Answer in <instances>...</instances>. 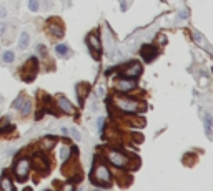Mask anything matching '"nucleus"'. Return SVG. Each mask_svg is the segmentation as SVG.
<instances>
[{
    "label": "nucleus",
    "mask_w": 213,
    "mask_h": 191,
    "mask_svg": "<svg viewBox=\"0 0 213 191\" xmlns=\"http://www.w3.org/2000/svg\"><path fill=\"white\" fill-rule=\"evenodd\" d=\"M92 179L98 186H110V171L105 165H98L92 173Z\"/></svg>",
    "instance_id": "nucleus-1"
},
{
    "label": "nucleus",
    "mask_w": 213,
    "mask_h": 191,
    "mask_svg": "<svg viewBox=\"0 0 213 191\" xmlns=\"http://www.w3.org/2000/svg\"><path fill=\"white\" fill-rule=\"evenodd\" d=\"M141 72H143L141 65L137 62V60H133V62H128L125 67H123L122 78H137V77L141 75Z\"/></svg>",
    "instance_id": "nucleus-2"
},
{
    "label": "nucleus",
    "mask_w": 213,
    "mask_h": 191,
    "mask_svg": "<svg viewBox=\"0 0 213 191\" xmlns=\"http://www.w3.org/2000/svg\"><path fill=\"white\" fill-rule=\"evenodd\" d=\"M37 70H38V63H37V58L35 56H32V58H28V62H25V67H23V80H27V82H32V80L35 78V75H37Z\"/></svg>",
    "instance_id": "nucleus-3"
},
{
    "label": "nucleus",
    "mask_w": 213,
    "mask_h": 191,
    "mask_svg": "<svg viewBox=\"0 0 213 191\" xmlns=\"http://www.w3.org/2000/svg\"><path fill=\"white\" fill-rule=\"evenodd\" d=\"M158 53H160V50L157 47H153V45H143V47L140 48V55H141V58H143V62H147V63L153 62V60L158 56Z\"/></svg>",
    "instance_id": "nucleus-4"
},
{
    "label": "nucleus",
    "mask_w": 213,
    "mask_h": 191,
    "mask_svg": "<svg viewBox=\"0 0 213 191\" xmlns=\"http://www.w3.org/2000/svg\"><path fill=\"white\" fill-rule=\"evenodd\" d=\"M87 43H88V47H90V50H92V53L95 52V58H100V52H102V43H100V37H98L97 33H90L87 37Z\"/></svg>",
    "instance_id": "nucleus-5"
},
{
    "label": "nucleus",
    "mask_w": 213,
    "mask_h": 191,
    "mask_svg": "<svg viewBox=\"0 0 213 191\" xmlns=\"http://www.w3.org/2000/svg\"><path fill=\"white\" fill-rule=\"evenodd\" d=\"M108 160L110 163L113 166H117V168H123L127 163H128V156H125L123 153H120V151H108Z\"/></svg>",
    "instance_id": "nucleus-6"
},
{
    "label": "nucleus",
    "mask_w": 213,
    "mask_h": 191,
    "mask_svg": "<svg viewBox=\"0 0 213 191\" xmlns=\"http://www.w3.org/2000/svg\"><path fill=\"white\" fill-rule=\"evenodd\" d=\"M115 103H117V107L120 110H123V111H138V110H140V105L133 100H128V98H117Z\"/></svg>",
    "instance_id": "nucleus-7"
},
{
    "label": "nucleus",
    "mask_w": 213,
    "mask_h": 191,
    "mask_svg": "<svg viewBox=\"0 0 213 191\" xmlns=\"http://www.w3.org/2000/svg\"><path fill=\"white\" fill-rule=\"evenodd\" d=\"M28 168H30V161L25 160V158H22V160L17 161V165H15V175H17V178H19V179L27 178Z\"/></svg>",
    "instance_id": "nucleus-8"
},
{
    "label": "nucleus",
    "mask_w": 213,
    "mask_h": 191,
    "mask_svg": "<svg viewBox=\"0 0 213 191\" xmlns=\"http://www.w3.org/2000/svg\"><path fill=\"white\" fill-rule=\"evenodd\" d=\"M13 108L20 110L22 115H28L30 110H32V103H30V100H27L25 97H19L15 101H13Z\"/></svg>",
    "instance_id": "nucleus-9"
},
{
    "label": "nucleus",
    "mask_w": 213,
    "mask_h": 191,
    "mask_svg": "<svg viewBox=\"0 0 213 191\" xmlns=\"http://www.w3.org/2000/svg\"><path fill=\"white\" fill-rule=\"evenodd\" d=\"M48 30H50V33L55 38H63V25L60 23V20H57V19L48 20Z\"/></svg>",
    "instance_id": "nucleus-10"
},
{
    "label": "nucleus",
    "mask_w": 213,
    "mask_h": 191,
    "mask_svg": "<svg viewBox=\"0 0 213 191\" xmlns=\"http://www.w3.org/2000/svg\"><path fill=\"white\" fill-rule=\"evenodd\" d=\"M133 88H135V80H132V78H122L118 83H117V90L122 91V93L132 91Z\"/></svg>",
    "instance_id": "nucleus-11"
},
{
    "label": "nucleus",
    "mask_w": 213,
    "mask_h": 191,
    "mask_svg": "<svg viewBox=\"0 0 213 191\" xmlns=\"http://www.w3.org/2000/svg\"><path fill=\"white\" fill-rule=\"evenodd\" d=\"M57 105H58V108L62 110L63 113H68V115H70V113H73V111H75L73 105L70 103V101L67 100L65 97H58V98H57Z\"/></svg>",
    "instance_id": "nucleus-12"
},
{
    "label": "nucleus",
    "mask_w": 213,
    "mask_h": 191,
    "mask_svg": "<svg viewBox=\"0 0 213 191\" xmlns=\"http://www.w3.org/2000/svg\"><path fill=\"white\" fill-rule=\"evenodd\" d=\"M55 53L58 55V56H62V58H67V56L72 55V52H70V47H68V45L60 43V45H57V47H55Z\"/></svg>",
    "instance_id": "nucleus-13"
},
{
    "label": "nucleus",
    "mask_w": 213,
    "mask_h": 191,
    "mask_svg": "<svg viewBox=\"0 0 213 191\" xmlns=\"http://www.w3.org/2000/svg\"><path fill=\"white\" fill-rule=\"evenodd\" d=\"M28 43H30V35H28L27 32H23V33L20 35V40H19V48L20 50H25L28 47Z\"/></svg>",
    "instance_id": "nucleus-14"
},
{
    "label": "nucleus",
    "mask_w": 213,
    "mask_h": 191,
    "mask_svg": "<svg viewBox=\"0 0 213 191\" xmlns=\"http://www.w3.org/2000/svg\"><path fill=\"white\" fill-rule=\"evenodd\" d=\"M203 121H205V131H207V136H211V115L210 113H205L203 116Z\"/></svg>",
    "instance_id": "nucleus-15"
},
{
    "label": "nucleus",
    "mask_w": 213,
    "mask_h": 191,
    "mask_svg": "<svg viewBox=\"0 0 213 191\" xmlns=\"http://www.w3.org/2000/svg\"><path fill=\"white\" fill-rule=\"evenodd\" d=\"M0 186H2V191H13L12 181H10V178H9V176H5V175H3V178H2Z\"/></svg>",
    "instance_id": "nucleus-16"
},
{
    "label": "nucleus",
    "mask_w": 213,
    "mask_h": 191,
    "mask_svg": "<svg viewBox=\"0 0 213 191\" xmlns=\"http://www.w3.org/2000/svg\"><path fill=\"white\" fill-rule=\"evenodd\" d=\"M2 58H3V62H5V63H12L13 60H15V53H13L12 50H7V52H3Z\"/></svg>",
    "instance_id": "nucleus-17"
},
{
    "label": "nucleus",
    "mask_w": 213,
    "mask_h": 191,
    "mask_svg": "<svg viewBox=\"0 0 213 191\" xmlns=\"http://www.w3.org/2000/svg\"><path fill=\"white\" fill-rule=\"evenodd\" d=\"M28 9H30L32 12L40 10V2H38V0H28Z\"/></svg>",
    "instance_id": "nucleus-18"
},
{
    "label": "nucleus",
    "mask_w": 213,
    "mask_h": 191,
    "mask_svg": "<svg viewBox=\"0 0 213 191\" xmlns=\"http://www.w3.org/2000/svg\"><path fill=\"white\" fill-rule=\"evenodd\" d=\"M53 145H55V138L53 136H47L44 140V148H52Z\"/></svg>",
    "instance_id": "nucleus-19"
},
{
    "label": "nucleus",
    "mask_w": 213,
    "mask_h": 191,
    "mask_svg": "<svg viewBox=\"0 0 213 191\" xmlns=\"http://www.w3.org/2000/svg\"><path fill=\"white\" fill-rule=\"evenodd\" d=\"M68 135H72V138H73V140H77V141H80V138H82L80 133L77 131L75 128H70V130H68Z\"/></svg>",
    "instance_id": "nucleus-20"
},
{
    "label": "nucleus",
    "mask_w": 213,
    "mask_h": 191,
    "mask_svg": "<svg viewBox=\"0 0 213 191\" xmlns=\"http://www.w3.org/2000/svg\"><path fill=\"white\" fill-rule=\"evenodd\" d=\"M37 53H40L42 56L47 55V48H45V45H40V43L37 45Z\"/></svg>",
    "instance_id": "nucleus-21"
},
{
    "label": "nucleus",
    "mask_w": 213,
    "mask_h": 191,
    "mask_svg": "<svg viewBox=\"0 0 213 191\" xmlns=\"http://www.w3.org/2000/svg\"><path fill=\"white\" fill-rule=\"evenodd\" d=\"M187 17H188V12H187V10H182V12L176 15V19H178V20H183V19H187Z\"/></svg>",
    "instance_id": "nucleus-22"
},
{
    "label": "nucleus",
    "mask_w": 213,
    "mask_h": 191,
    "mask_svg": "<svg viewBox=\"0 0 213 191\" xmlns=\"http://www.w3.org/2000/svg\"><path fill=\"white\" fill-rule=\"evenodd\" d=\"M75 188H73V185L72 183H68V185H63L62 186V191H73Z\"/></svg>",
    "instance_id": "nucleus-23"
},
{
    "label": "nucleus",
    "mask_w": 213,
    "mask_h": 191,
    "mask_svg": "<svg viewBox=\"0 0 213 191\" xmlns=\"http://www.w3.org/2000/svg\"><path fill=\"white\" fill-rule=\"evenodd\" d=\"M5 28H7V23L0 22V37H3V33H5Z\"/></svg>",
    "instance_id": "nucleus-24"
},
{
    "label": "nucleus",
    "mask_w": 213,
    "mask_h": 191,
    "mask_svg": "<svg viewBox=\"0 0 213 191\" xmlns=\"http://www.w3.org/2000/svg\"><path fill=\"white\" fill-rule=\"evenodd\" d=\"M62 158H63V160L68 158V148H63V150H62Z\"/></svg>",
    "instance_id": "nucleus-25"
},
{
    "label": "nucleus",
    "mask_w": 213,
    "mask_h": 191,
    "mask_svg": "<svg viewBox=\"0 0 213 191\" xmlns=\"http://www.w3.org/2000/svg\"><path fill=\"white\" fill-rule=\"evenodd\" d=\"M5 15H7V10H5V7H0V19H3Z\"/></svg>",
    "instance_id": "nucleus-26"
},
{
    "label": "nucleus",
    "mask_w": 213,
    "mask_h": 191,
    "mask_svg": "<svg viewBox=\"0 0 213 191\" xmlns=\"http://www.w3.org/2000/svg\"><path fill=\"white\" fill-rule=\"evenodd\" d=\"M195 42H197V43H201V42H203V38H201V35L195 33Z\"/></svg>",
    "instance_id": "nucleus-27"
},
{
    "label": "nucleus",
    "mask_w": 213,
    "mask_h": 191,
    "mask_svg": "<svg viewBox=\"0 0 213 191\" xmlns=\"http://www.w3.org/2000/svg\"><path fill=\"white\" fill-rule=\"evenodd\" d=\"M97 123H98V128H100V130L103 128V118H102V116L98 118V121H97Z\"/></svg>",
    "instance_id": "nucleus-28"
},
{
    "label": "nucleus",
    "mask_w": 213,
    "mask_h": 191,
    "mask_svg": "<svg viewBox=\"0 0 213 191\" xmlns=\"http://www.w3.org/2000/svg\"><path fill=\"white\" fill-rule=\"evenodd\" d=\"M120 9H122V12H125V10H127V3L123 2V0L120 2Z\"/></svg>",
    "instance_id": "nucleus-29"
},
{
    "label": "nucleus",
    "mask_w": 213,
    "mask_h": 191,
    "mask_svg": "<svg viewBox=\"0 0 213 191\" xmlns=\"http://www.w3.org/2000/svg\"><path fill=\"white\" fill-rule=\"evenodd\" d=\"M62 133H63V135H68V128H65V126H63V128H62Z\"/></svg>",
    "instance_id": "nucleus-30"
},
{
    "label": "nucleus",
    "mask_w": 213,
    "mask_h": 191,
    "mask_svg": "<svg viewBox=\"0 0 213 191\" xmlns=\"http://www.w3.org/2000/svg\"><path fill=\"white\" fill-rule=\"evenodd\" d=\"M25 191H30V189H25Z\"/></svg>",
    "instance_id": "nucleus-31"
}]
</instances>
